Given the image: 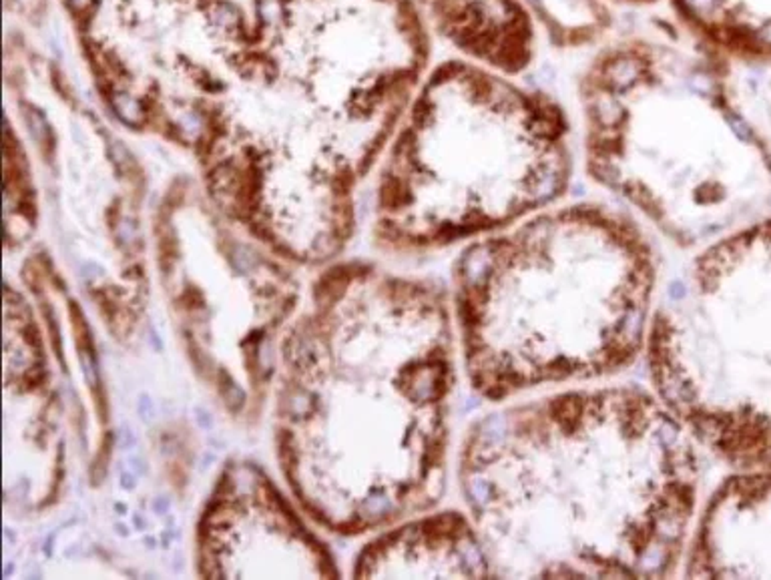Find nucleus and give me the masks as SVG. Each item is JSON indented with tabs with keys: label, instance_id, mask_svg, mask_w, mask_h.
Wrapping results in <instances>:
<instances>
[{
	"label": "nucleus",
	"instance_id": "obj_1",
	"mask_svg": "<svg viewBox=\"0 0 771 580\" xmlns=\"http://www.w3.org/2000/svg\"><path fill=\"white\" fill-rule=\"evenodd\" d=\"M701 478V446L637 385L498 406L471 424L458 456L494 579H671Z\"/></svg>",
	"mask_w": 771,
	"mask_h": 580
},
{
	"label": "nucleus",
	"instance_id": "obj_2",
	"mask_svg": "<svg viewBox=\"0 0 771 580\" xmlns=\"http://www.w3.org/2000/svg\"><path fill=\"white\" fill-rule=\"evenodd\" d=\"M458 342L436 285L348 267L288 342L279 438L303 500L346 532L440 500Z\"/></svg>",
	"mask_w": 771,
	"mask_h": 580
},
{
	"label": "nucleus",
	"instance_id": "obj_3",
	"mask_svg": "<svg viewBox=\"0 0 771 580\" xmlns=\"http://www.w3.org/2000/svg\"><path fill=\"white\" fill-rule=\"evenodd\" d=\"M452 288L468 383L500 404L633 368L647 347L659 261L631 219L575 205L464 247Z\"/></svg>",
	"mask_w": 771,
	"mask_h": 580
},
{
	"label": "nucleus",
	"instance_id": "obj_4",
	"mask_svg": "<svg viewBox=\"0 0 771 580\" xmlns=\"http://www.w3.org/2000/svg\"><path fill=\"white\" fill-rule=\"evenodd\" d=\"M651 390L735 472L771 470V217L703 245L657 297Z\"/></svg>",
	"mask_w": 771,
	"mask_h": 580
},
{
	"label": "nucleus",
	"instance_id": "obj_5",
	"mask_svg": "<svg viewBox=\"0 0 771 580\" xmlns=\"http://www.w3.org/2000/svg\"><path fill=\"white\" fill-rule=\"evenodd\" d=\"M561 125L523 101L436 123L416 115L380 189V239L400 251L490 235L549 205L569 181Z\"/></svg>",
	"mask_w": 771,
	"mask_h": 580
},
{
	"label": "nucleus",
	"instance_id": "obj_6",
	"mask_svg": "<svg viewBox=\"0 0 771 580\" xmlns=\"http://www.w3.org/2000/svg\"><path fill=\"white\" fill-rule=\"evenodd\" d=\"M210 576H326L324 553L296 522L269 482L249 466L231 468L199 532Z\"/></svg>",
	"mask_w": 771,
	"mask_h": 580
},
{
	"label": "nucleus",
	"instance_id": "obj_7",
	"mask_svg": "<svg viewBox=\"0 0 771 580\" xmlns=\"http://www.w3.org/2000/svg\"><path fill=\"white\" fill-rule=\"evenodd\" d=\"M687 579H771V470L733 472L695 518Z\"/></svg>",
	"mask_w": 771,
	"mask_h": 580
},
{
	"label": "nucleus",
	"instance_id": "obj_8",
	"mask_svg": "<svg viewBox=\"0 0 771 580\" xmlns=\"http://www.w3.org/2000/svg\"><path fill=\"white\" fill-rule=\"evenodd\" d=\"M362 579H494L482 536L468 512L440 510L404 518L362 550Z\"/></svg>",
	"mask_w": 771,
	"mask_h": 580
},
{
	"label": "nucleus",
	"instance_id": "obj_9",
	"mask_svg": "<svg viewBox=\"0 0 771 580\" xmlns=\"http://www.w3.org/2000/svg\"><path fill=\"white\" fill-rule=\"evenodd\" d=\"M719 39L749 61H771V0H705Z\"/></svg>",
	"mask_w": 771,
	"mask_h": 580
},
{
	"label": "nucleus",
	"instance_id": "obj_10",
	"mask_svg": "<svg viewBox=\"0 0 771 580\" xmlns=\"http://www.w3.org/2000/svg\"><path fill=\"white\" fill-rule=\"evenodd\" d=\"M113 105H115V111L117 115L123 121L131 123V125H139L143 121V109H141V103L137 99H133L129 94H117L113 99Z\"/></svg>",
	"mask_w": 771,
	"mask_h": 580
},
{
	"label": "nucleus",
	"instance_id": "obj_11",
	"mask_svg": "<svg viewBox=\"0 0 771 580\" xmlns=\"http://www.w3.org/2000/svg\"><path fill=\"white\" fill-rule=\"evenodd\" d=\"M89 2H91V0H71V4H73V6H77V8H85Z\"/></svg>",
	"mask_w": 771,
	"mask_h": 580
},
{
	"label": "nucleus",
	"instance_id": "obj_12",
	"mask_svg": "<svg viewBox=\"0 0 771 580\" xmlns=\"http://www.w3.org/2000/svg\"><path fill=\"white\" fill-rule=\"evenodd\" d=\"M767 99H770V125H771V92H770V97H767ZM770 143H771V137H770Z\"/></svg>",
	"mask_w": 771,
	"mask_h": 580
}]
</instances>
